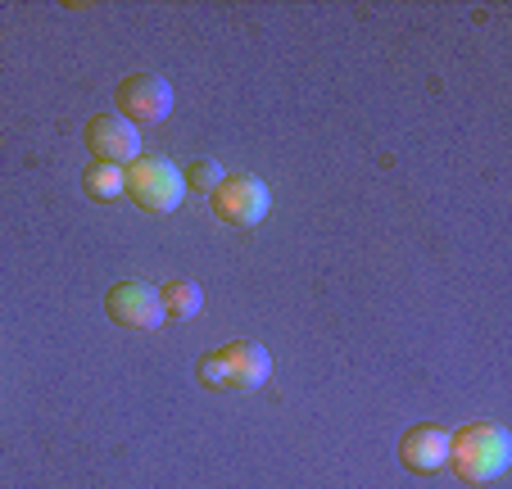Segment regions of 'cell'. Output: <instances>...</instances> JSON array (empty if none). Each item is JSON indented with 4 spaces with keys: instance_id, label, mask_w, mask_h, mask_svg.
Instances as JSON below:
<instances>
[{
    "instance_id": "obj_1",
    "label": "cell",
    "mask_w": 512,
    "mask_h": 489,
    "mask_svg": "<svg viewBox=\"0 0 512 489\" xmlns=\"http://www.w3.org/2000/svg\"><path fill=\"white\" fill-rule=\"evenodd\" d=\"M512 462V435L499 422H467L449 435V462L463 485H490Z\"/></svg>"
},
{
    "instance_id": "obj_2",
    "label": "cell",
    "mask_w": 512,
    "mask_h": 489,
    "mask_svg": "<svg viewBox=\"0 0 512 489\" xmlns=\"http://www.w3.org/2000/svg\"><path fill=\"white\" fill-rule=\"evenodd\" d=\"M123 195L136 204L141 213H173L177 204L186 200V182L182 168L164 154H141L123 168Z\"/></svg>"
},
{
    "instance_id": "obj_3",
    "label": "cell",
    "mask_w": 512,
    "mask_h": 489,
    "mask_svg": "<svg viewBox=\"0 0 512 489\" xmlns=\"http://www.w3.org/2000/svg\"><path fill=\"white\" fill-rule=\"evenodd\" d=\"M114 105L132 127H155L173 114V87L159 73H127L114 87Z\"/></svg>"
},
{
    "instance_id": "obj_4",
    "label": "cell",
    "mask_w": 512,
    "mask_h": 489,
    "mask_svg": "<svg viewBox=\"0 0 512 489\" xmlns=\"http://www.w3.org/2000/svg\"><path fill=\"white\" fill-rule=\"evenodd\" d=\"M209 204L227 227H259L272 209V195L254 173H227L223 182L213 186Z\"/></svg>"
},
{
    "instance_id": "obj_5",
    "label": "cell",
    "mask_w": 512,
    "mask_h": 489,
    "mask_svg": "<svg viewBox=\"0 0 512 489\" xmlns=\"http://www.w3.org/2000/svg\"><path fill=\"white\" fill-rule=\"evenodd\" d=\"M82 141H87V154L96 163H109V168H127L132 159H141V127H132L118 114H96L82 127Z\"/></svg>"
},
{
    "instance_id": "obj_6",
    "label": "cell",
    "mask_w": 512,
    "mask_h": 489,
    "mask_svg": "<svg viewBox=\"0 0 512 489\" xmlns=\"http://www.w3.org/2000/svg\"><path fill=\"white\" fill-rule=\"evenodd\" d=\"M105 313L109 322L127 326V331H155L168 322L164 304H159V290H150L145 281H118L105 290Z\"/></svg>"
},
{
    "instance_id": "obj_7",
    "label": "cell",
    "mask_w": 512,
    "mask_h": 489,
    "mask_svg": "<svg viewBox=\"0 0 512 489\" xmlns=\"http://www.w3.org/2000/svg\"><path fill=\"white\" fill-rule=\"evenodd\" d=\"M218 358L227 367V390H263L272 376L268 349L254 345V340H232V345L218 349Z\"/></svg>"
},
{
    "instance_id": "obj_8",
    "label": "cell",
    "mask_w": 512,
    "mask_h": 489,
    "mask_svg": "<svg viewBox=\"0 0 512 489\" xmlns=\"http://www.w3.org/2000/svg\"><path fill=\"white\" fill-rule=\"evenodd\" d=\"M399 462H404L408 471H417V476H431V471H440L449 462V431H440V426H413V431L399 435Z\"/></svg>"
},
{
    "instance_id": "obj_9",
    "label": "cell",
    "mask_w": 512,
    "mask_h": 489,
    "mask_svg": "<svg viewBox=\"0 0 512 489\" xmlns=\"http://www.w3.org/2000/svg\"><path fill=\"white\" fill-rule=\"evenodd\" d=\"M159 304H164L168 317H182V322H191V317L204 308V290L195 286V281L177 277V281H168V286H159Z\"/></svg>"
},
{
    "instance_id": "obj_10",
    "label": "cell",
    "mask_w": 512,
    "mask_h": 489,
    "mask_svg": "<svg viewBox=\"0 0 512 489\" xmlns=\"http://www.w3.org/2000/svg\"><path fill=\"white\" fill-rule=\"evenodd\" d=\"M82 191H87V200H96V204L118 200V195H123V168L87 163V168H82Z\"/></svg>"
},
{
    "instance_id": "obj_11",
    "label": "cell",
    "mask_w": 512,
    "mask_h": 489,
    "mask_svg": "<svg viewBox=\"0 0 512 489\" xmlns=\"http://www.w3.org/2000/svg\"><path fill=\"white\" fill-rule=\"evenodd\" d=\"M223 163H213V159H195V163H186V173H182V182H186V191H200V195H213V186L223 182Z\"/></svg>"
},
{
    "instance_id": "obj_12",
    "label": "cell",
    "mask_w": 512,
    "mask_h": 489,
    "mask_svg": "<svg viewBox=\"0 0 512 489\" xmlns=\"http://www.w3.org/2000/svg\"><path fill=\"white\" fill-rule=\"evenodd\" d=\"M195 376H200L204 390H223V385H227V367H223V358H218V354H204L200 363H195Z\"/></svg>"
}]
</instances>
